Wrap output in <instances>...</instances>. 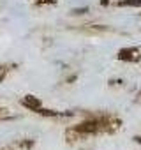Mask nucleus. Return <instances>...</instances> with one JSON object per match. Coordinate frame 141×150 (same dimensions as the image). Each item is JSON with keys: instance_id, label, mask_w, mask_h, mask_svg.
Wrapping results in <instances>:
<instances>
[{"instance_id": "2", "label": "nucleus", "mask_w": 141, "mask_h": 150, "mask_svg": "<svg viewBox=\"0 0 141 150\" xmlns=\"http://www.w3.org/2000/svg\"><path fill=\"white\" fill-rule=\"evenodd\" d=\"M23 104H25V106H30V108H35V110L39 108V101H37V99H34V97H30V96H28V97H25Z\"/></svg>"}, {"instance_id": "3", "label": "nucleus", "mask_w": 141, "mask_h": 150, "mask_svg": "<svg viewBox=\"0 0 141 150\" xmlns=\"http://www.w3.org/2000/svg\"><path fill=\"white\" fill-rule=\"evenodd\" d=\"M122 4H123V6H139L141 0H123Z\"/></svg>"}, {"instance_id": "1", "label": "nucleus", "mask_w": 141, "mask_h": 150, "mask_svg": "<svg viewBox=\"0 0 141 150\" xmlns=\"http://www.w3.org/2000/svg\"><path fill=\"white\" fill-rule=\"evenodd\" d=\"M118 57H120L122 60H137V58H139V51L134 50V48H130V50H122Z\"/></svg>"}, {"instance_id": "4", "label": "nucleus", "mask_w": 141, "mask_h": 150, "mask_svg": "<svg viewBox=\"0 0 141 150\" xmlns=\"http://www.w3.org/2000/svg\"><path fill=\"white\" fill-rule=\"evenodd\" d=\"M39 2H42V4H49V2H55V0H39Z\"/></svg>"}]
</instances>
